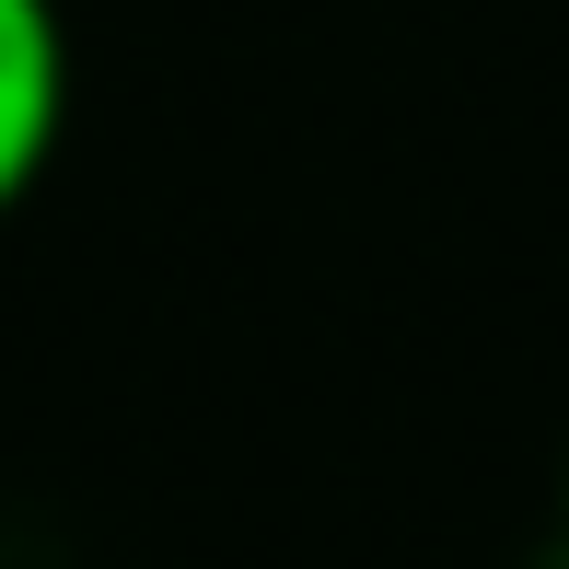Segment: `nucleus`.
<instances>
[{
	"label": "nucleus",
	"instance_id": "f257e3e1",
	"mask_svg": "<svg viewBox=\"0 0 569 569\" xmlns=\"http://www.w3.org/2000/svg\"><path fill=\"white\" fill-rule=\"evenodd\" d=\"M59 140H70V12L0 0V221L59 174Z\"/></svg>",
	"mask_w": 569,
	"mask_h": 569
},
{
	"label": "nucleus",
	"instance_id": "f03ea898",
	"mask_svg": "<svg viewBox=\"0 0 569 569\" xmlns=\"http://www.w3.org/2000/svg\"><path fill=\"white\" fill-rule=\"evenodd\" d=\"M558 547H569V465H558Z\"/></svg>",
	"mask_w": 569,
	"mask_h": 569
}]
</instances>
